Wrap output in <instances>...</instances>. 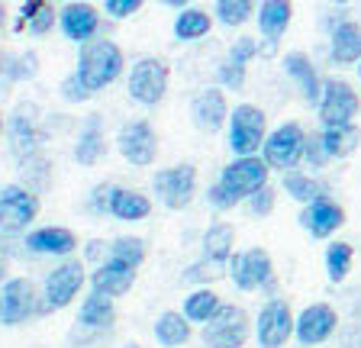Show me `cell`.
I'll return each mask as SVG.
<instances>
[{"mask_svg":"<svg viewBox=\"0 0 361 348\" xmlns=\"http://www.w3.org/2000/svg\"><path fill=\"white\" fill-rule=\"evenodd\" d=\"M252 16V4L248 0H219L216 4V20L223 26H242Z\"/></svg>","mask_w":361,"mask_h":348,"instance_id":"cell-36","label":"cell"},{"mask_svg":"<svg viewBox=\"0 0 361 348\" xmlns=\"http://www.w3.org/2000/svg\"><path fill=\"white\" fill-rule=\"evenodd\" d=\"M4 71H7V65H4V55H0V75H4Z\"/></svg>","mask_w":361,"mask_h":348,"instance_id":"cell-48","label":"cell"},{"mask_svg":"<svg viewBox=\"0 0 361 348\" xmlns=\"http://www.w3.org/2000/svg\"><path fill=\"white\" fill-rule=\"evenodd\" d=\"M61 97L65 100H71V104H81V100H87V97H94V94L84 87V81L78 75H68L65 81H61Z\"/></svg>","mask_w":361,"mask_h":348,"instance_id":"cell-38","label":"cell"},{"mask_svg":"<svg viewBox=\"0 0 361 348\" xmlns=\"http://www.w3.org/2000/svg\"><path fill=\"white\" fill-rule=\"evenodd\" d=\"M348 265H352V245L348 242H332L326 249V271L332 280H345Z\"/></svg>","mask_w":361,"mask_h":348,"instance_id":"cell-35","label":"cell"},{"mask_svg":"<svg viewBox=\"0 0 361 348\" xmlns=\"http://www.w3.org/2000/svg\"><path fill=\"white\" fill-rule=\"evenodd\" d=\"M116 149H120V155L129 161V165L149 168L158 155V139L145 120H133V123H126V126H120Z\"/></svg>","mask_w":361,"mask_h":348,"instance_id":"cell-11","label":"cell"},{"mask_svg":"<svg viewBox=\"0 0 361 348\" xmlns=\"http://www.w3.org/2000/svg\"><path fill=\"white\" fill-rule=\"evenodd\" d=\"M271 206H274V190H271V187H262L258 194H252V197H248V210L258 213V216L271 213Z\"/></svg>","mask_w":361,"mask_h":348,"instance_id":"cell-42","label":"cell"},{"mask_svg":"<svg viewBox=\"0 0 361 348\" xmlns=\"http://www.w3.org/2000/svg\"><path fill=\"white\" fill-rule=\"evenodd\" d=\"M248 335V319L239 306H219V313L203 325L207 348H242Z\"/></svg>","mask_w":361,"mask_h":348,"instance_id":"cell-9","label":"cell"},{"mask_svg":"<svg viewBox=\"0 0 361 348\" xmlns=\"http://www.w3.org/2000/svg\"><path fill=\"white\" fill-rule=\"evenodd\" d=\"M284 71L297 84H300L303 100H310V104H319V97H323V81H319V75H316V68L310 65L307 55H303V52H287L284 55Z\"/></svg>","mask_w":361,"mask_h":348,"instance_id":"cell-22","label":"cell"},{"mask_svg":"<svg viewBox=\"0 0 361 348\" xmlns=\"http://www.w3.org/2000/svg\"><path fill=\"white\" fill-rule=\"evenodd\" d=\"M113 319H116V306H113L110 297L90 294L81 303V325H87V329H106Z\"/></svg>","mask_w":361,"mask_h":348,"instance_id":"cell-30","label":"cell"},{"mask_svg":"<svg viewBox=\"0 0 361 348\" xmlns=\"http://www.w3.org/2000/svg\"><path fill=\"white\" fill-rule=\"evenodd\" d=\"M210 32V16L203 13V10L197 7H188L180 10L178 20H174V36L180 39V42H190V39H200Z\"/></svg>","mask_w":361,"mask_h":348,"instance_id":"cell-32","label":"cell"},{"mask_svg":"<svg viewBox=\"0 0 361 348\" xmlns=\"http://www.w3.org/2000/svg\"><path fill=\"white\" fill-rule=\"evenodd\" d=\"M219 81H223L226 87L239 91L242 84H245V68H242V65H233V61H223V65H219Z\"/></svg>","mask_w":361,"mask_h":348,"instance_id":"cell-40","label":"cell"},{"mask_svg":"<svg viewBox=\"0 0 361 348\" xmlns=\"http://www.w3.org/2000/svg\"><path fill=\"white\" fill-rule=\"evenodd\" d=\"M26 249L36 255H71L78 249V235L65 226H42L26 235Z\"/></svg>","mask_w":361,"mask_h":348,"instance_id":"cell-19","label":"cell"},{"mask_svg":"<svg viewBox=\"0 0 361 348\" xmlns=\"http://www.w3.org/2000/svg\"><path fill=\"white\" fill-rule=\"evenodd\" d=\"M203 258L210 265H226L233 258V226L229 223H213L203 235Z\"/></svg>","mask_w":361,"mask_h":348,"instance_id":"cell-26","label":"cell"},{"mask_svg":"<svg viewBox=\"0 0 361 348\" xmlns=\"http://www.w3.org/2000/svg\"><path fill=\"white\" fill-rule=\"evenodd\" d=\"M229 271H233V280L235 287L242 290H255V287H264L271 284V255L264 249H248L242 255H233L229 258Z\"/></svg>","mask_w":361,"mask_h":348,"instance_id":"cell-13","label":"cell"},{"mask_svg":"<svg viewBox=\"0 0 361 348\" xmlns=\"http://www.w3.org/2000/svg\"><path fill=\"white\" fill-rule=\"evenodd\" d=\"M110 194H113L110 184H97V187H94V197H90V206H94V210H110Z\"/></svg>","mask_w":361,"mask_h":348,"instance_id":"cell-45","label":"cell"},{"mask_svg":"<svg viewBox=\"0 0 361 348\" xmlns=\"http://www.w3.org/2000/svg\"><path fill=\"white\" fill-rule=\"evenodd\" d=\"M39 216V197L30 187L7 184L0 190V232L20 235Z\"/></svg>","mask_w":361,"mask_h":348,"instance_id":"cell-3","label":"cell"},{"mask_svg":"<svg viewBox=\"0 0 361 348\" xmlns=\"http://www.w3.org/2000/svg\"><path fill=\"white\" fill-rule=\"evenodd\" d=\"M252 55H258V42L252 36H245V39H239V42L229 49V58L226 61H233V65H242V68H245V61L252 58Z\"/></svg>","mask_w":361,"mask_h":348,"instance_id":"cell-39","label":"cell"},{"mask_svg":"<svg viewBox=\"0 0 361 348\" xmlns=\"http://www.w3.org/2000/svg\"><path fill=\"white\" fill-rule=\"evenodd\" d=\"M258 145H264V113L252 104H239L229 116V149L239 159H248Z\"/></svg>","mask_w":361,"mask_h":348,"instance_id":"cell-4","label":"cell"},{"mask_svg":"<svg viewBox=\"0 0 361 348\" xmlns=\"http://www.w3.org/2000/svg\"><path fill=\"white\" fill-rule=\"evenodd\" d=\"M336 323H338V316L332 306L313 303V306H307V310L300 313V319L293 323V335H297V342H300L303 348L319 345V342H326L336 333Z\"/></svg>","mask_w":361,"mask_h":348,"instance_id":"cell-14","label":"cell"},{"mask_svg":"<svg viewBox=\"0 0 361 348\" xmlns=\"http://www.w3.org/2000/svg\"><path fill=\"white\" fill-rule=\"evenodd\" d=\"M4 23H7V7L0 4V30H4Z\"/></svg>","mask_w":361,"mask_h":348,"instance_id":"cell-47","label":"cell"},{"mask_svg":"<svg viewBox=\"0 0 361 348\" xmlns=\"http://www.w3.org/2000/svg\"><path fill=\"white\" fill-rule=\"evenodd\" d=\"M133 284H135V271L129 265H123V261H113V258H106L104 265L90 274V287H94V294H104V297H110V300L129 294Z\"/></svg>","mask_w":361,"mask_h":348,"instance_id":"cell-16","label":"cell"},{"mask_svg":"<svg viewBox=\"0 0 361 348\" xmlns=\"http://www.w3.org/2000/svg\"><path fill=\"white\" fill-rule=\"evenodd\" d=\"M258 26H262V32L271 42L278 36H284V30L290 26V4H284V0H264L262 7H258Z\"/></svg>","mask_w":361,"mask_h":348,"instance_id":"cell-28","label":"cell"},{"mask_svg":"<svg viewBox=\"0 0 361 348\" xmlns=\"http://www.w3.org/2000/svg\"><path fill=\"white\" fill-rule=\"evenodd\" d=\"M110 213L116 216V220H123V223H139V220H145V216L152 213V200L145 197V194H139V190L113 187Z\"/></svg>","mask_w":361,"mask_h":348,"instance_id":"cell-23","label":"cell"},{"mask_svg":"<svg viewBox=\"0 0 361 348\" xmlns=\"http://www.w3.org/2000/svg\"><path fill=\"white\" fill-rule=\"evenodd\" d=\"M155 339L161 342L165 348L184 345V342L190 339V323L184 319V313H174V310L161 313V316H158V323H155Z\"/></svg>","mask_w":361,"mask_h":348,"instance_id":"cell-29","label":"cell"},{"mask_svg":"<svg viewBox=\"0 0 361 348\" xmlns=\"http://www.w3.org/2000/svg\"><path fill=\"white\" fill-rule=\"evenodd\" d=\"M303 145H307V136L297 123H284L264 139V165L268 168H293L303 155Z\"/></svg>","mask_w":361,"mask_h":348,"instance_id":"cell-10","label":"cell"},{"mask_svg":"<svg viewBox=\"0 0 361 348\" xmlns=\"http://www.w3.org/2000/svg\"><path fill=\"white\" fill-rule=\"evenodd\" d=\"M152 187H155L158 200H161L168 210H184V206L194 200L197 168L194 165H174V168H165V171H155Z\"/></svg>","mask_w":361,"mask_h":348,"instance_id":"cell-6","label":"cell"},{"mask_svg":"<svg viewBox=\"0 0 361 348\" xmlns=\"http://www.w3.org/2000/svg\"><path fill=\"white\" fill-rule=\"evenodd\" d=\"M168 94V68L158 58H139L129 71V97L142 106L161 104Z\"/></svg>","mask_w":361,"mask_h":348,"instance_id":"cell-5","label":"cell"},{"mask_svg":"<svg viewBox=\"0 0 361 348\" xmlns=\"http://www.w3.org/2000/svg\"><path fill=\"white\" fill-rule=\"evenodd\" d=\"M332 61L338 65H352V61L361 58V26L345 20V23H338L336 32H332Z\"/></svg>","mask_w":361,"mask_h":348,"instance_id":"cell-25","label":"cell"},{"mask_svg":"<svg viewBox=\"0 0 361 348\" xmlns=\"http://www.w3.org/2000/svg\"><path fill=\"white\" fill-rule=\"evenodd\" d=\"M358 113V94L352 91V84L345 81H326L323 84V97H319V116L326 126H342L352 123V116Z\"/></svg>","mask_w":361,"mask_h":348,"instance_id":"cell-12","label":"cell"},{"mask_svg":"<svg viewBox=\"0 0 361 348\" xmlns=\"http://www.w3.org/2000/svg\"><path fill=\"white\" fill-rule=\"evenodd\" d=\"M84 287V265L81 261H61L45 278V300L39 310H65Z\"/></svg>","mask_w":361,"mask_h":348,"instance_id":"cell-8","label":"cell"},{"mask_svg":"<svg viewBox=\"0 0 361 348\" xmlns=\"http://www.w3.org/2000/svg\"><path fill=\"white\" fill-rule=\"evenodd\" d=\"M219 306H223V303H219V297L213 294V290H207V287L194 290V294L184 300V319H188V323H203L207 325L219 313Z\"/></svg>","mask_w":361,"mask_h":348,"instance_id":"cell-31","label":"cell"},{"mask_svg":"<svg viewBox=\"0 0 361 348\" xmlns=\"http://www.w3.org/2000/svg\"><path fill=\"white\" fill-rule=\"evenodd\" d=\"M78 77L84 81L90 94L104 91L106 84H113L123 75V52L116 42L110 39H94L81 49V58H78Z\"/></svg>","mask_w":361,"mask_h":348,"instance_id":"cell-2","label":"cell"},{"mask_svg":"<svg viewBox=\"0 0 361 348\" xmlns=\"http://www.w3.org/2000/svg\"><path fill=\"white\" fill-rule=\"evenodd\" d=\"M303 155H307V161L313 168H319L326 161V151H323V142L319 139H307V145H303Z\"/></svg>","mask_w":361,"mask_h":348,"instance_id":"cell-44","label":"cell"},{"mask_svg":"<svg viewBox=\"0 0 361 348\" xmlns=\"http://www.w3.org/2000/svg\"><path fill=\"white\" fill-rule=\"evenodd\" d=\"M319 142H323L326 159H345V155H352V151L358 149L361 132H358V126H355V123H342V126H323V136H319Z\"/></svg>","mask_w":361,"mask_h":348,"instance_id":"cell-24","label":"cell"},{"mask_svg":"<svg viewBox=\"0 0 361 348\" xmlns=\"http://www.w3.org/2000/svg\"><path fill=\"white\" fill-rule=\"evenodd\" d=\"M358 75H361V65H358Z\"/></svg>","mask_w":361,"mask_h":348,"instance_id":"cell-50","label":"cell"},{"mask_svg":"<svg viewBox=\"0 0 361 348\" xmlns=\"http://www.w3.org/2000/svg\"><path fill=\"white\" fill-rule=\"evenodd\" d=\"M97 23H100V16L90 4H68V7L61 10V30H65V36L71 39V42L87 46L90 36L97 32Z\"/></svg>","mask_w":361,"mask_h":348,"instance_id":"cell-21","label":"cell"},{"mask_svg":"<svg viewBox=\"0 0 361 348\" xmlns=\"http://www.w3.org/2000/svg\"><path fill=\"white\" fill-rule=\"evenodd\" d=\"M110 258L113 261H123V265H129L135 271V268L145 261V242L135 239V235H120V239L110 245Z\"/></svg>","mask_w":361,"mask_h":348,"instance_id":"cell-34","label":"cell"},{"mask_svg":"<svg viewBox=\"0 0 361 348\" xmlns=\"http://www.w3.org/2000/svg\"><path fill=\"white\" fill-rule=\"evenodd\" d=\"M32 106H20L16 116L10 120V145H13V155L16 159H32L42 145V132L36 129V120H32Z\"/></svg>","mask_w":361,"mask_h":348,"instance_id":"cell-18","label":"cell"},{"mask_svg":"<svg viewBox=\"0 0 361 348\" xmlns=\"http://www.w3.org/2000/svg\"><path fill=\"white\" fill-rule=\"evenodd\" d=\"M190 116H194L197 129H203V132H216V129L229 120V106H226L223 91H216V87L200 91L194 97V104H190Z\"/></svg>","mask_w":361,"mask_h":348,"instance_id":"cell-17","label":"cell"},{"mask_svg":"<svg viewBox=\"0 0 361 348\" xmlns=\"http://www.w3.org/2000/svg\"><path fill=\"white\" fill-rule=\"evenodd\" d=\"M284 190L300 204H313V200L323 197V184L300 171H284Z\"/></svg>","mask_w":361,"mask_h":348,"instance_id":"cell-33","label":"cell"},{"mask_svg":"<svg viewBox=\"0 0 361 348\" xmlns=\"http://www.w3.org/2000/svg\"><path fill=\"white\" fill-rule=\"evenodd\" d=\"M262 187H268V165L258 155H248V159H235L223 168L219 181L210 187V204L216 210H229L239 200H248L252 194H258Z\"/></svg>","mask_w":361,"mask_h":348,"instance_id":"cell-1","label":"cell"},{"mask_svg":"<svg viewBox=\"0 0 361 348\" xmlns=\"http://www.w3.org/2000/svg\"><path fill=\"white\" fill-rule=\"evenodd\" d=\"M36 71H39L36 52H26V55H20L13 65H7V75L16 77V81H23V77H36Z\"/></svg>","mask_w":361,"mask_h":348,"instance_id":"cell-37","label":"cell"},{"mask_svg":"<svg viewBox=\"0 0 361 348\" xmlns=\"http://www.w3.org/2000/svg\"><path fill=\"white\" fill-rule=\"evenodd\" d=\"M293 333V316L284 300H271L258 316V345L262 348H284Z\"/></svg>","mask_w":361,"mask_h":348,"instance_id":"cell-15","label":"cell"},{"mask_svg":"<svg viewBox=\"0 0 361 348\" xmlns=\"http://www.w3.org/2000/svg\"><path fill=\"white\" fill-rule=\"evenodd\" d=\"M7 278V255H4V251H0V280Z\"/></svg>","mask_w":361,"mask_h":348,"instance_id":"cell-46","label":"cell"},{"mask_svg":"<svg viewBox=\"0 0 361 348\" xmlns=\"http://www.w3.org/2000/svg\"><path fill=\"white\" fill-rule=\"evenodd\" d=\"M300 223H303V229H310L313 235L326 239V235H332L342 223H345V213H342V206L338 204H332L329 197H319V200H313V204L303 210Z\"/></svg>","mask_w":361,"mask_h":348,"instance_id":"cell-20","label":"cell"},{"mask_svg":"<svg viewBox=\"0 0 361 348\" xmlns=\"http://www.w3.org/2000/svg\"><path fill=\"white\" fill-rule=\"evenodd\" d=\"M139 7H142L139 0H104V13L116 16V20H123V16H133Z\"/></svg>","mask_w":361,"mask_h":348,"instance_id":"cell-41","label":"cell"},{"mask_svg":"<svg viewBox=\"0 0 361 348\" xmlns=\"http://www.w3.org/2000/svg\"><path fill=\"white\" fill-rule=\"evenodd\" d=\"M0 132H4V113H0Z\"/></svg>","mask_w":361,"mask_h":348,"instance_id":"cell-49","label":"cell"},{"mask_svg":"<svg viewBox=\"0 0 361 348\" xmlns=\"http://www.w3.org/2000/svg\"><path fill=\"white\" fill-rule=\"evenodd\" d=\"M39 310L36 287L30 278H10L0 287V323L4 325H20Z\"/></svg>","mask_w":361,"mask_h":348,"instance_id":"cell-7","label":"cell"},{"mask_svg":"<svg viewBox=\"0 0 361 348\" xmlns=\"http://www.w3.org/2000/svg\"><path fill=\"white\" fill-rule=\"evenodd\" d=\"M104 132H100V120L97 116H90L87 126L81 129V136H78V145H75V159L81 161V165H97L100 159H104Z\"/></svg>","mask_w":361,"mask_h":348,"instance_id":"cell-27","label":"cell"},{"mask_svg":"<svg viewBox=\"0 0 361 348\" xmlns=\"http://www.w3.org/2000/svg\"><path fill=\"white\" fill-rule=\"evenodd\" d=\"M52 26H55V10H52V4H45L42 13H39L36 20L30 23V32H32V36H45Z\"/></svg>","mask_w":361,"mask_h":348,"instance_id":"cell-43","label":"cell"}]
</instances>
